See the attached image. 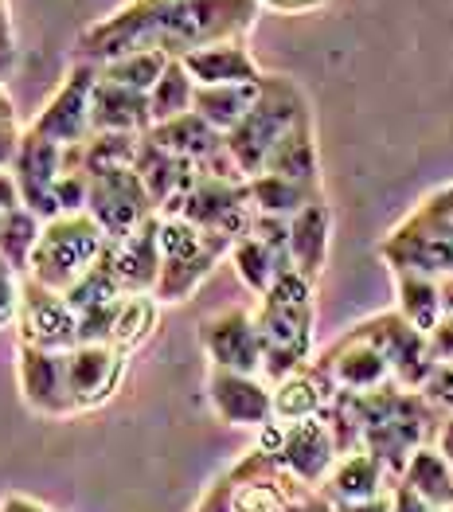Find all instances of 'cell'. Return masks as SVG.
I'll list each match as a JSON object with an SVG mask.
<instances>
[{"label": "cell", "mask_w": 453, "mask_h": 512, "mask_svg": "<svg viewBox=\"0 0 453 512\" xmlns=\"http://www.w3.org/2000/svg\"><path fill=\"white\" fill-rule=\"evenodd\" d=\"M258 0H129L114 16L90 24L75 55L79 63H110L133 51H161L168 59H188L215 43L247 40L258 20Z\"/></svg>", "instance_id": "obj_1"}, {"label": "cell", "mask_w": 453, "mask_h": 512, "mask_svg": "<svg viewBox=\"0 0 453 512\" xmlns=\"http://www.w3.org/2000/svg\"><path fill=\"white\" fill-rule=\"evenodd\" d=\"M262 337V376L282 384L286 376L309 364L313 348V282L297 270H286L258 301L254 313Z\"/></svg>", "instance_id": "obj_2"}, {"label": "cell", "mask_w": 453, "mask_h": 512, "mask_svg": "<svg viewBox=\"0 0 453 512\" xmlns=\"http://www.w3.org/2000/svg\"><path fill=\"white\" fill-rule=\"evenodd\" d=\"M309 114V102L301 94V86L282 75H266L262 79V94L254 102L247 118L227 133V153L235 157V165L250 176L266 169V157L274 153V145L286 137L293 126H301Z\"/></svg>", "instance_id": "obj_3"}, {"label": "cell", "mask_w": 453, "mask_h": 512, "mask_svg": "<svg viewBox=\"0 0 453 512\" xmlns=\"http://www.w3.org/2000/svg\"><path fill=\"white\" fill-rule=\"evenodd\" d=\"M231 239L215 235V231H200L188 219H168L161 215V282L153 290V298L161 305H176V301L192 298L200 290L207 274L219 266V258L231 255Z\"/></svg>", "instance_id": "obj_4"}, {"label": "cell", "mask_w": 453, "mask_h": 512, "mask_svg": "<svg viewBox=\"0 0 453 512\" xmlns=\"http://www.w3.org/2000/svg\"><path fill=\"white\" fill-rule=\"evenodd\" d=\"M106 247V231L90 219V215H59L51 223H43V235L32 251L28 278L40 282L55 294H67L86 270H94V262L102 258Z\"/></svg>", "instance_id": "obj_5"}, {"label": "cell", "mask_w": 453, "mask_h": 512, "mask_svg": "<svg viewBox=\"0 0 453 512\" xmlns=\"http://www.w3.org/2000/svg\"><path fill=\"white\" fill-rule=\"evenodd\" d=\"M262 454L274 458V466L282 473H289L293 481L317 489L329 481L332 466H336V442H332V430L325 427V419H301V423H270L262 427V442H258Z\"/></svg>", "instance_id": "obj_6"}, {"label": "cell", "mask_w": 453, "mask_h": 512, "mask_svg": "<svg viewBox=\"0 0 453 512\" xmlns=\"http://www.w3.org/2000/svg\"><path fill=\"white\" fill-rule=\"evenodd\" d=\"M86 215L106 231V239H122L129 231L157 219V204L149 200L137 169H106L90 176Z\"/></svg>", "instance_id": "obj_7"}, {"label": "cell", "mask_w": 453, "mask_h": 512, "mask_svg": "<svg viewBox=\"0 0 453 512\" xmlns=\"http://www.w3.org/2000/svg\"><path fill=\"white\" fill-rule=\"evenodd\" d=\"M98 83V67L94 63H75L67 71V79L55 86V94L43 102V110L32 118V133H40L47 141L71 149V145H83L86 137L94 133L90 129V94Z\"/></svg>", "instance_id": "obj_8"}, {"label": "cell", "mask_w": 453, "mask_h": 512, "mask_svg": "<svg viewBox=\"0 0 453 512\" xmlns=\"http://www.w3.org/2000/svg\"><path fill=\"white\" fill-rule=\"evenodd\" d=\"M16 329H20V344H32V348H47V352L79 348V313L71 309V301L32 278L20 282Z\"/></svg>", "instance_id": "obj_9"}, {"label": "cell", "mask_w": 453, "mask_h": 512, "mask_svg": "<svg viewBox=\"0 0 453 512\" xmlns=\"http://www.w3.org/2000/svg\"><path fill=\"white\" fill-rule=\"evenodd\" d=\"M356 329L391 360L395 384L407 387V391H418V387L430 380V372L438 368V360L430 352V337L418 333L399 309L395 313H379V317H371V321L356 325Z\"/></svg>", "instance_id": "obj_10"}, {"label": "cell", "mask_w": 453, "mask_h": 512, "mask_svg": "<svg viewBox=\"0 0 453 512\" xmlns=\"http://www.w3.org/2000/svg\"><path fill=\"white\" fill-rule=\"evenodd\" d=\"M16 380L24 403L43 419L75 415L71 380H67V352H47L32 344H16Z\"/></svg>", "instance_id": "obj_11"}, {"label": "cell", "mask_w": 453, "mask_h": 512, "mask_svg": "<svg viewBox=\"0 0 453 512\" xmlns=\"http://www.w3.org/2000/svg\"><path fill=\"white\" fill-rule=\"evenodd\" d=\"M200 344H204L211 368L262 376V337H258L250 309H227V313L207 317L200 329Z\"/></svg>", "instance_id": "obj_12"}, {"label": "cell", "mask_w": 453, "mask_h": 512, "mask_svg": "<svg viewBox=\"0 0 453 512\" xmlns=\"http://www.w3.org/2000/svg\"><path fill=\"white\" fill-rule=\"evenodd\" d=\"M12 176L20 184V196H24V208L36 212L43 223L59 219V204H55V184L63 176V145L47 141L40 133L24 129V141H20V153L12 161Z\"/></svg>", "instance_id": "obj_13"}, {"label": "cell", "mask_w": 453, "mask_h": 512, "mask_svg": "<svg viewBox=\"0 0 453 512\" xmlns=\"http://www.w3.org/2000/svg\"><path fill=\"white\" fill-rule=\"evenodd\" d=\"M207 399L211 411L227 427H270L274 423V387L262 376H243V372H223L211 368L207 376Z\"/></svg>", "instance_id": "obj_14"}, {"label": "cell", "mask_w": 453, "mask_h": 512, "mask_svg": "<svg viewBox=\"0 0 453 512\" xmlns=\"http://www.w3.org/2000/svg\"><path fill=\"white\" fill-rule=\"evenodd\" d=\"M102 262L114 270L125 294H153L161 282V215L122 239H106Z\"/></svg>", "instance_id": "obj_15"}, {"label": "cell", "mask_w": 453, "mask_h": 512, "mask_svg": "<svg viewBox=\"0 0 453 512\" xmlns=\"http://www.w3.org/2000/svg\"><path fill=\"white\" fill-rule=\"evenodd\" d=\"M125 356L114 344H79L67 352V380H71V399L75 415L94 411L114 399V391L125 376Z\"/></svg>", "instance_id": "obj_16"}, {"label": "cell", "mask_w": 453, "mask_h": 512, "mask_svg": "<svg viewBox=\"0 0 453 512\" xmlns=\"http://www.w3.org/2000/svg\"><path fill=\"white\" fill-rule=\"evenodd\" d=\"M313 364H317L340 391H379V387L395 384L391 360H387L360 329H352L348 337H340V341L332 344L321 360H313Z\"/></svg>", "instance_id": "obj_17"}, {"label": "cell", "mask_w": 453, "mask_h": 512, "mask_svg": "<svg viewBox=\"0 0 453 512\" xmlns=\"http://www.w3.org/2000/svg\"><path fill=\"white\" fill-rule=\"evenodd\" d=\"M395 489V477L387 473V466L368 454V450H356V454H340L336 466H332L329 481L321 485V493L329 497L332 505H356V501H371V497H383Z\"/></svg>", "instance_id": "obj_18"}, {"label": "cell", "mask_w": 453, "mask_h": 512, "mask_svg": "<svg viewBox=\"0 0 453 512\" xmlns=\"http://www.w3.org/2000/svg\"><path fill=\"white\" fill-rule=\"evenodd\" d=\"M90 129L94 133H149L153 129L149 94H137L129 86L106 83L98 75L94 94H90Z\"/></svg>", "instance_id": "obj_19"}, {"label": "cell", "mask_w": 453, "mask_h": 512, "mask_svg": "<svg viewBox=\"0 0 453 512\" xmlns=\"http://www.w3.org/2000/svg\"><path fill=\"white\" fill-rule=\"evenodd\" d=\"M188 67V75L196 79V86H235V83H262V67L254 63V55L247 51V40L235 43H215L204 51H192L188 59H180Z\"/></svg>", "instance_id": "obj_20"}, {"label": "cell", "mask_w": 453, "mask_h": 512, "mask_svg": "<svg viewBox=\"0 0 453 512\" xmlns=\"http://www.w3.org/2000/svg\"><path fill=\"white\" fill-rule=\"evenodd\" d=\"M340 387L317 364H305L301 372L286 376L282 384H274V419L278 423H301V419H317L325 415L329 399Z\"/></svg>", "instance_id": "obj_21"}, {"label": "cell", "mask_w": 453, "mask_h": 512, "mask_svg": "<svg viewBox=\"0 0 453 512\" xmlns=\"http://www.w3.org/2000/svg\"><path fill=\"white\" fill-rule=\"evenodd\" d=\"M329 235H332V212L325 200L309 204L305 212L289 219V255H293V270L305 274L309 282H317L325 258H329Z\"/></svg>", "instance_id": "obj_22"}, {"label": "cell", "mask_w": 453, "mask_h": 512, "mask_svg": "<svg viewBox=\"0 0 453 512\" xmlns=\"http://www.w3.org/2000/svg\"><path fill=\"white\" fill-rule=\"evenodd\" d=\"M145 137H149V141H157V145L168 149V153H176V157L192 161V165L207 161V157H211L215 149H223V141H227L219 129L207 126L196 110H192V114H180V118H172V122L153 126Z\"/></svg>", "instance_id": "obj_23"}, {"label": "cell", "mask_w": 453, "mask_h": 512, "mask_svg": "<svg viewBox=\"0 0 453 512\" xmlns=\"http://www.w3.org/2000/svg\"><path fill=\"white\" fill-rule=\"evenodd\" d=\"M262 172L321 188V161H317V141H313V118H305L301 126L289 129L286 137L274 145V153L266 157V169Z\"/></svg>", "instance_id": "obj_24"}, {"label": "cell", "mask_w": 453, "mask_h": 512, "mask_svg": "<svg viewBox=\"0 0 453 512\" xmlns=\"http://www.w3.org/2000/svg\"><path fill=\"white\" fill-rule=\"evenodd\" d=\"M250 204L258 215H278V219H293L297 212H305L309 204L325 200L317 184H297L286 176H270V172H258L247 180Z\"/></svg>", "instance_id": "obj_25"}, {"label": "cell", "mask_w": 453, "mask_h": 512, "mask_svg": "<svg viewBox=\"0 0 453 512\" xmlns=\"http://www.w3.org/2000/svg\"><path fill=\"white\" fill-rule=\"evenodd\" d=\"M262 94V83H235V86H196V114L204 118L207 126H215L223 137L239 126L254 110Z\"/></svg>", "instance_id": "obj_26"}, {"label": "cell", "mask_w": 453, "mask_h": 512, "mask_svg": "<svg viewBox=\"0 0 453 512\" xmlns=\"http://www.w3.org/2000/svg\"><path fill=\"white\" fill-rule=\"evenodd\" d=\"M399 481L411 489L414 497H422L430 509H453V470L438 446L414 450Z\"/></svg>", "instance_id": "obj_27"}, {"label": "cell", "mask_w": 453, "mask_h": 512, "mask_svg": "<svg viewBox=\"0 0 453 512\" xmlns=\"http://www.w3.org/2000/svg\"><path fill=\"white\" fill-rule=\"evenodd\" d=\"M391 274H395V290H399V313L411 321L418 333L430 337L438 329V321L446 317L438 278L418 274V270H391Z\"/></svg>", "instance_id": "obj_28"}, {"label": "cell", "mask_w": 453, "mask_h": 512, "mask_svg": "<svg viewBox=\"0 0 453 512\" xmlns=\"http://www.w3.org/2000/svg\"><path fill=\"white\" fill-rule=\"evenodd\" d=\"M231 258H235V270H239V278H243V286L247 290H254L258 298L286 274V270H293V262L289 258H282L278 251H270L262 239H254V235H243L235 247H231Z\"/></svg>", "instance_id": "obj_29"}, {"label": "cell", "mask_w": 453, "mask_h": 512, "mask_svg": "<svg viewBox=\"0 0 453 512\" xmlns=\"http://www.w3.org/2000/svg\"><path fill=\"white\" fill-rule=\"evenodd\" d=\"M196 106V79L188 75V67L180 59L168 63V71L161 75V83L149 90V110H153V126L172 122L180 114H192Z\"/></svg>", "instance_id": "obj_30"}, {"label": "cell", "mask_w": 453, "mask_h": 512, "mask_svg": "<svg viewBox=\"0 0 453 512\" xmlns=\"http://www.w3.org/2000/svg\"><path fill=\"white\" fill-rule=\"evenodd\" d=\"M40 235H43V219L36 212L20 208V212L4 215V223H0V258L8 262L12 274H28L32 251H36Z\"/></svg>", "instance_id": "obj_31"}, {"label": "cell", "mask_w": 453, "mask_h": 512, "mask_svg": "<svg viewBox=\"0 0 453 512\" xmlns=\"http://www.w3.org/2000/svg\"><path fill=\"white\" fill-rule=\"evenodd\" d=\"M168 63H172V59L161 55V51H133V55H122V59L102 63L98 75H102L106 83H118V86L137 90V94H149L153 86L161 83V75L168 71Z\"/></svg>", "instance_id": "obj_32"}, {"label": "cell", "mask_w": 453, "mask_h": 512, "mask_svg": "<svg viewBox=\"0 0 453 512\" xmlns=\"http://www.w3.org/2000/svg\"><path fill=\"white\" fill-rule=\"evenodd\" d=\"M157 325V298L153 294H125L122 305H118V317H114V333H110V344L122 348V352H133L149 341Z\"/></svg>", "instance_id": "obj_33"}, {"label": "cell", "mask_w": 453, "mask_h": 512, "mask_svg": "<svg viewBox=\"0 0 453 512\" xmlns=\"http://www.w3.org/2000/svg\"><path fill=\"white\" fill-rule=\"evenodd\" d=\"M63 298L71 301V309H75V313H86V309H98V305H110V301L125 298V290L118 286L114 270L98 258V262H94V270H86L83 278H79Z\"/></svg>", "instance_id": "obj_34"}, {"label": "cell", "mask_w": 453, "mask_h": 512, "mask_svg": "<svg viewBox=\"0 0 453 512\" xmlns=\"http://www.w3.org/2000/svg\"><path fill=\"white\" fill-rule=\"evenodd\" d=\"M16 313H20V282L12 270H4L0 274V329L8 321H16Z\"/></svg>", "instance_id": "obj_35"}, {"label": "cell", "mask_w": 453, "mask_h": 512, "mask_svg": "<svg viewBox=\"0 0 453 512\" xmlns=\"http://www.w3.org/2000/svg\"><path fill=\"white\" fill-rule=\"evenodd\" d=\"M20 141H24V133L16 126V118H0V169H12Z\"/></svg>", "instance_id": "obj_36"}, {"label": "cell", "mask_w": 453, "mask_h": 512, "mask_svg": "<svg viewBox=\"0 0 453 512\" xmlns=\"http://www.w3.org/2000/svg\"><path fill=\"white\" fill-rule=\"evenodd\" d=\"M430 352L438 364H453V313L438 321V329L430 333Z\"/></svg>", "instance_id": "obj_37"}, {"label": "cell", "mask_w": 453, "mask_h": 512, "mask_svg": "<svg viewBox=\"0 0 453 512\" xmlns=\"http://www.w3.org/2000/svg\"><path fill=\"white\" fill-rule=\"evenodd\" d=\"M24 208V196H20V184H16V176L12 169H0V212H20Z\"/></svg>", "instance_id": "obj_38"}, {"label": "cell", "mask_w": 453, "mask_h": 512, "mask_svg": "<svg viewBox=\"0 0 453 512\" xmlns=\"http://www.w3.org/2000/svg\"><path fill=\"white\" fill-rule=\"evenodd\" d=\"M391 512H450V509H430L422 497H414L403 481H395V509Z\"/></svg>", "instance_id": "obj_39"}, {"label": "cell", "mask_w": 453, "mask_h": 512, "mask_svg": "<svg viewBox=\"0 0 453 512\" xmlns=\"http://www.w3.org/2000/svg\"><path fill=\"white\" fill-rule=\"evenodd\" d=\"M395 509V489L383 493V497H371V501H356V505H336V512H391Z\"/></svg>", "instance_id": "obj_40"}, {"label": "cell", "mask_w": 453, "mask_h": 512, "mask_svg": "<svg viewBox=\"0 0 453 512\" xmlns=\"http://www.w3.org/2000/svg\"><path fill=\"white\" fill-rule=\"evenodd\" d=\"M0 51H12V55H16V32H12L8 0H0Z\"/></svg>", "instance_id": "obj_41"}, {"label": "cell", "mask_w": 453, "mask_h": 512, "mask_svg": "<svg viewBox=\"0 0 453 512\" xmlns=\"http://www.w3.org/2000/svg\"><path fill=\"white\" fill-rule=\"evenodd\" d=\"M266 8H278V12H309V8H321L325 0H258Z\"/></svg>", "instance_id": "obj_42"}, {"label": "cell", "mask_w": 453, "mask_h": 512, "mask_svg": "<svg viewBox=\"0 0 453 512\" xmlns=\"http://www.w3.org/2000/svg\"><path fill=\"white\" fill-rule=\"evenodd\" d=\"M438 450H442V458L450 462V470H453V411L442 419V430H438Z\"/></svg>", "instance_id": "obj_43"}, {"label": "cell", "mask_w": 453, "mask_h": 512, "mask_svg": "<svg viewBox=\"0 0 453 512\" xmlns=\"http://www.w3.org/2000/svg\"><path fill=\"white\" fill-rule=\"evenodd\" d=\"M0 512H51V509H43L40 501H32V497H20V493H12V497L0 505Z\"/></svg>", "instance_id": "obj_44"}, {"label": "cell", "mask_w": 453, "mask_h": 512, "mask_svg": "<svg viewBox=\"0 0 453 512\" xmlns=\"http://www.w3.org/2000/svg\"><path fill=\"white\" fill-rule=\"evenodd\" d=\"M438 290H442V309L453 313V274L450 278H438Z\"/></svg>", "instance_id": "obj_45"}, {"label": "cell", "mask_w": 453, "mask_h": 512, "mask_svg": "<svg viewBox=\"0 0 453 512\" xmlns=\"http://www.w3.org/2000/svg\"><path fill=\"white\" fill-rule=\"evenodd\" d=\"M0 118H16V106H12V94L0 83Z\"/></svg>", "instance_id": "obj_46"}, {"label": "cell", "mask_w": 453, "mask_h": 512, "mask_svg": "<svg viewBox=\"0 0 453 512\" xmlns=\"http://www.w3.org/2000/svg\"><path fill=\"white\" fill-rule=\"evenodd\" d=\"M12 63H16V55H12V51H0V79L12 71Z\"/></svg>", "instance_id": "obj_47"}, {"label": "cell", "mask_w": 453, "mask_h": 512, "mask_svg": "<svg viewBox=\"0 0 453 512\" xmlns=\"http://www.w3.org/2000/svg\"><path fill=\"white\" fill-rule=\"evenodd\" d=\"M4 270H8V262H4V258H0V274H4Z\"/></svg>", "instance_id": "obj_48"}, {"label": "cell", "mask_w": 453, "mask_h": 512, "mask_svg": "<svg viewBox=\"0 0 453 512\" xmlns=\"http://www.w3.org/2000/svg\"><path fill=\"white\" fill-rule=\"evenodd\" d=\"M0 223H4V212H0Z\"/></svg>", "instance_id": "obj_49"}, {"label": "cell", "mask_w": 453, "mask_h": 512, "mask_svg": "<svg viewBox=\"0 0 453 512\" xmlns=\"http://www.w3.org/2000/svg\"><path fill=\"white\" fill-rule=\"evenodd\" d=\"M450 512H453V509H450Z\"/></svg>", "instance_id": "obj_50"}]
</instances>
